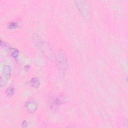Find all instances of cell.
I'll return each instance as SVG.
<instances>
[{"label": "cell", "instance_id": "2", "mask_svg": "<svg viewBox=\"0 0 128 128\" xmlns=\"http://www.w3.org/2000/svg\"><path fill=\"white\" fill-rule=\"evenodd\" d=\"M76 3L78 9L79 10V11L83 16V17L85 18L86 17H87L89 14V6L88 4L86 3V2L79 1L76 2Z\"/></svg>", "mask_w": 128, "mask_h": 128}, {"label": "cell", "instance_id": "3", "mask_svg": "<svg viewBox=\"0 0 128 128\" xmlns=\"http://www.w3.org/2000/svg\"><path fill=\"white\" fill-rule=\"evenodd\" d=\"M25 106L28 112L30 113H34L36 111L38 108V103L35 101L31 100L28 101L26 103Z\"/></svg>", "mask_w": 128, "mask_h": 128}, {"label": "cell", "instance_id": "9", "mask_svg": "<svg viewBox=\"0 0 128 128\" xmlns=\"http://www.w3.org/2000/svg\"><path fill=\"white\" fill-rule=\"evenodd\" d=\"M18 24L17 22H12L10 23H9L8 27L9 29H16L18 27Z\"/></svg>", "mask_w": 128, "mask_h": 128}, {"label": "cell", "instance_id": "5", "mask_svg": "<svg viewBox=\"0 0 128 128\" xmlns=\"http://www.w3.org/2000/svg\"><path fill=\"white\" fill-rule=\"evenodd\" d=\"M30 84L31 86L35 88H38L40 84L39 79L37 78H32L30 82Z\"/></svg>", "mask_w": 128, "mask_h": 128}, {"label": "cell", "instance_id": "4", "mask_svg": "<svg viewBox=\"0 0 128 128\" xmlns=\"http://www.w3.org/2000/svg\"><path fill=\"white\" fill-rule=\"evenodd\" d=\"M3 74L6 79H9L11 76V68L9 65H5L3 69Z\"/></svg>", "mask_w": 128, "mask_h": 128}, {"label": "cell", "instance_id": "10", "mask_svg": "<svg viewBox=\"0 0 128 128\" xmlns=\"http://www.w3.org/2000/svg\"><path fill=\"white\" fill-rule=\"evenodd\" d=\"M27 126H28V123H27V121H24L22 123V127L26 128V127H27Z\"/></svg>", "mask_w": 128, "mask_h": 128}, {"label": "cell", "instance_id": "8", "mask_svg": "<svg viewBox=\"0 0 128 128\" xmlns=\"http://www.w3.org/2000/svg\"><path fill=\"white\" fill-rule=\"evenodd\" d=\"M11 52L12 54V56L14 58H17L19 55V52L17 49H14V48H11L10 49Z\"/></svg>", "mask_w": 128, "mask_h": 128}, {"label": "cell", "instance_id": "6", "mask_svg": "<svg viewBox=\"0 0 128 128\" xmlns=\"http://www.w3.org/2000/svg\"><path fill=\"white\" fill-rule=\"evenodd\" d=\"M62 100L57 99L55 101H54L52 105V109L53 110H56L58 108V107L60 106V105L61 104Z\"/></svg>", "mask_w": 128, "mask_h": 128}, {"label": "cell", "instance_id": "7", "mask_svg": "<svg viewBox=\"0 0 128 128\" xmlns=\"http://www.w3.org/2000/svg\"><path fill=\"white\" fill-rule=\"evenodd\" d=\"M14 92H15V88L14 87V86H11L9 87L8 89H7L6 91V94L8 96H11L13 95V94L14 93Z\"/></svg>", "mask_w": 128, "mask_h": 128}, {"label": "cell", "instance_id": "1", "mask_svg": "<svg viewBox=\"0 0 128 128\" xmlns=\"http://www.w3.org/2000/svg\"><path fill=\"white\" fill-rule=\"evenodd\" d=\"M56 61L60 71L64 74L67 70L68 63L67 59L65 52L62 50H59L56 55Z\"/></svg>", "mask_w": 128, "mask_h": 128}]
</instances>
